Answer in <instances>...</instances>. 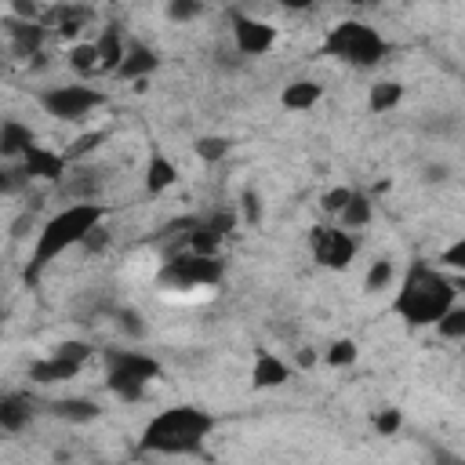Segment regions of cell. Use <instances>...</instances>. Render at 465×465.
I'll return each instance as SVG.
<instances>
[{"mask_svg": "<svg viewBox=\"0 0 465 465\" xmlns=\"http://www.w3.org/2000/svg\"><path fill=\"white\" fill-rule=\"evenodd\" d=\"M349 196H352V189H345V185H338V189H331V193H323V200H320V207H323L327 214H341V207L349 203Z\"/></svg>", "mask_w": 465, "mask_h": 465, "instance_id": "8d00e7d4", "label": "cell"}, {"mask_svg": "<svg viewBox=\"0 0 465 465\" xmlns=\"http://www.w3.org/2000/svg\"><path fill=\"white\" fill-rule=\"evenodd\" d=\"M80 247H84L87 254H102V251L109 247V229H105V225H94V229L80 240Z\"/></svg>", "mask_w": 465, "mask_h": 465, "instance_id": "74e56055", "label": "cell"}, {"mask_svg": "<svg viewBox=\"0 0 465 465\" xmlns=\"http://www.w3.org/2000/svg\"><path fill=\"white\" fill-rule=\"evenodd\" d=\"M287 378H291V367H287L280 356L262 352V356L254 360V371H251V385H254V389H280Z\"/></svg>", "mask_w": 465, "mask_h": 465, "instance_id": "ffe728a7", "label": "cell"}, {"mask_svg": "<svg viewBox=\"0 0 465 465\" xmlns=\"http://www.w3.org/2000/svg\"><path fill=\"white\" fill-rule=\"evenodd\" d=\"M309 247L312 258L327 269H345L356 258V236L345 225H316L309 229Z\"/></svg>", "mask_w": 465, "mask_h": 465, "instance_id": "ba28073f", "label": "cell"}, {"mask_svg": "<svg viewBox=\"0 0 465 465\" xmlns=\"http://www.w3.org/2000/svg\"><path fill=\"white\" fill-rule=\"evenodd\" d=\"M432 327H436V334H440L443 341H461V338H465V305L454 302Z\"/></svg>", "mask_w": 465, "mask_h": 465, "instance_id": "cb8c5ba5", "label": "cell"}, {"mask_svg": "<svg viewBox=\"0 0 465 465\" xmlns=\"http://www.w3.org/2000/svg\"><path fill=\"white\" fill-rule=\"evenodd\" d=\"M80 367L84 363H73V360H65V356H47V360H36V363H29V381H36V385H54V381H69V378H76L80 374Z\"/></svg>", "mask_w": 465, "mask_h": 465, "instance_id": "9a60e30c", "label": "cell"}, {"mask_svg": "<svg viewBox=\"0 0 465 465\" xmlns=\"http://www.w3.org/2000/svg\"><path fill=\"white\" fill-rule=\"evenodd\" d=\"M272 4H280V7H287V11H305V7H312V0H272Z\"/></svg>", "mask_w": 465, "mask_h": 465, "instance_id": "ab89813d", "label": "cell"}, {"mask_svg": "<svg viewBox=\"0 0 465 465\" xmlns=\"http://www.w3.org/2000/svg\"><path fill=\"white\" fill-rule=\"evenodd\" d=\"M94 44H98V54H102V73H116L120 62L127 58V47H124L120 29H116V25H105Z\"/></svg>", "mask_w": 465, "mask_h": 465, "instance_id": "44dd1931", "label": "cell"}, {"mask_svg": "<svg viewBox=\"0 0 465 465\" xmlns=\"http://www.w3.org/2000/svg\"><path fill=\"white\" fill-rule=\"evenodd\" d=\"M69 65H73L76 73H94V69H102L98 44H94V40H80V44H73V47H69Z\"/></svg>", "mask_w": 465, "mask_h": 465, "instance_id": "d4e9b609", "label": "cell"}, {"mask_svg": "<svg viewBox=\"0 0 465 465\" xmlns=\"http://www.w3.org/2000/svg\"><path fill=\"white\" fill-rule=\"evenodd\" d=\"M371 214H374L371 196L352 189V196H349V203L341 207V214H338V218H341V225H345V229H363V225L371 222Z\"/></svg>", "mask_w": 465, "mask_h": 465, "instance_id": "603a6c76", "label": "cell"}, {"mask_svg": "<svg viewBox=\"0 0 465 465\" xmlns=\"http://www.w3.org/2000/svg\"><path fill=\"white\" fill-rule=\"evenodd\" d=\"M389 283H392V262H389V258L371 262V269H367V276H363V291H367V294H378V291H385Z\"/></svg>", "mask_w": 465, "mask_h": 465, "instance_id": "4316f807", "label": "cell"}, {"mask_svg": "<svg viewBox=\"0 0 465 465\" xmlns=\"http://www.w3.org/2000/svg\"><path fill=\"white\" fill-rule=\"evenodd\" d=\"M232 44L240 54H265L272 44H276V29L262 18H251V15H232Z\"/></svg>", "mask_w": 465, "mask_h": 465, "instance_id": "30bf717a", "label": "cell"}, {"mask_svg": "<svg viewBox=\"0 0 465 465\" xmlns=\"http://www.w3.org/2000/svg\"><path fill=\"white\" fill-rule=\"evenodd\" d=\"M4 33H7V47L15 58H36L44 51V40H47V29L40 22H29L18 15H7Z\"/></svg>", "mask_w": 465, "mask_h": 465, "instance_id": "8fae6325", "label": "cell"}, {"mask_svg": "<svg viewBox=\"0 0 465 465\" xmlns=\"http://www.w3.org/2000/svg\"><path fill=\"white\" fill-rule=\"evenodd\" d=\"M29 145H36V134H33L22 120L7 116V120L0 124V156H7V160L25 156V149H29Z\"/></svg>", "mask_w": 465, "mask_h": 465, "instance_id": "ac0fdd59", "label": "cell"}, {"mask_svg": "<svg viewBox=\"0 0 465 465\" xmlns=\"http://www.w3.org/2000/svg\"><path fill=\"white\" fill-rule=\"evenodd\" d=\"M225 276V265L218 254H200V251H185V254H174L160 265V287L167 291H193V287H214L222 283Z\"/></svg>", "mask_w": 465, "mask_h": 465, "instance_id": "8992f818", "label": "cell"}, {"mask_svg": "<svg viewBox=\"0 0 465 465\" xmlns=\"http://www.w3.org/2000/svg\"><path fill=\"white\" fill-rule=\"evenodd\" d=\"M400 102H403V84L400 80H378L371 87V94H367L371 113H392Z\"/></svg>", "mask_w": 465, "mask_h": 465, "instance_id": "7402d4cb", "label": "cell"}, {"mask_svg": "<svg viewBox=\"0 0 465 465\" xmlns=\"http://www.w3.org/2000/svg\"><path fill=\"white\" fill-rule=\"evenodd\" d=\"M145 193L149 196H160V193H167L174 182H178V167H174V160H167L160 149H153L149 153V160H145Z\"/></svg>", "mask_w": 465, "mask_h": 465, "instance_id": "5bb4252c", "label": "cell"}, {"mask_svg": "<svg viewBox=\"0 0 465 465\" xmlns=\"http://www.w3.org/2000/svg\"><path fill=\"white\" fill-rule=\"evenodd\" d=\"M54 356H65V360H73V363H87V360H91V345L69 338V341H58V345H54Z\"/></svg>", "mask_w": 465, "mask_h": 465, "instance_id": "d6a6232c", "label": "cell"}, {"mask_svg": "<svg viewBox=\"0 0 465 465\" xmlns=\"http://www.w3.org/2000/svg\"><path fill=\"white\" fill-rule=\"evenodd\" d=\"M203 15V0H167V18L171 22H193Z\"/></svg>", "mask_w": 465, "mask_h": 465, "instance_id": "f546056e", "label": "cell"}, {"mask_svg": "<svg viewBox=\"0 0 465 465\" xmlns=\"http://www.w3.org/2000/svg\"><path fill=\"white\" fill-rule=\"evenodd\" d=\"M98 171H84L76 182H69V193L76 196V200H98V193H102V178H94Z\"/></svg>", "mask_w": 465, "mask_h": 465, "instance_id": "f1b7e54d", "label": "cell"}, {"mask_svg": "<svg viewBox=\"0 0 465 465\" xmlns=\"http://www.w3.org/2000/svg\"><path fill=\"white\" fill-rule=\"evenodd\" d=\"M153 378H160V360H153L149 352L113 349L105 356V385L124 403H138Z\"/></svg>", "mask_w": 465, "mask_h": 465, "instance_id": "5b68a950", "label": "cell"}, {"mask_svg": "<svg viewBox=\"0 0 465 465\" xmlns=\"http://www.w3.org/2000/svg\"><path fill=\"white\" fill-rule=\"evenodd\" d=\"M11 15H18V18H29V22H36L40 7H36V0H11Z\"/></svg>", "mask_w": 465, "mask_h": 465, "instance_id": "f35d334b", "label": "cell"}, {"mask_svg": "<svg viewBox=\"0 0 465 465\" xmlns=\"http://www.w3.org/2000/svg\"><path fill=\"white\" fill-rule=\"evenodd\" d=\"M349 4H356V7H367V4H374V0H349Z\"/></svg>", "mask_w": 465, "mask_h": 465, "instance_id": "b9f144b4", "label": "cell"}, {"mask_svg": "<svg viewBox=\"0 0 465 465\" xmlns=\"http://www.w3.org/2000/svg\"><path fill=\"white\" fill-rule=\"evenodd\" d=\"M229 138H222V134H203V138H196V156L203 160V163H218V160H225L229 156Z\"/></svg>", "mask_w": 465, "mask_h": 465, "instance_id": "484cf974", "label": "cell"}, {"mask_svg": "<svg viewBox=\"0 0 465 465\" xmlns=\"http://www.w3.org/2000/svg\"><path fill=\"white\" fill-rule=\"evenodd\" d=\"M400 425H403V414H400L396 407H385V411L374 414V429H378V436H396Z\"/></svg>", "mask_w": 465, "mask_h": 465, "instance_id": "836d02e7", "label": "cell"}, {"mask_svg": "<svg viewBox=\"0 0 465 465\" xmlns=\"http://www.w3.org/2000/svg\"><path fill=\"white\" fill-rule=\"evenodd\" d=\"M320 51H323L327 58L349 62V65H356V69H371V65H378V62L389 54V40H385L374 25L356 22V18H345V22H338V25L323 36Z\"/></svg>", "mask_w": 465, "mask_h": 465, "instance_id": "277c9868", "label": "cell"}, {"mask_svg": "<svg viewBox=\"0 0 465 465\" xmlns=\"http://www.w3.org/2000/svg\"><path fill=\"white\" fill-rule=\"evenodd\" d=\"M156 65H160L156 51H153V47H142V44H134V47H127V58L120 62L116 76H120V80H131V84H138V80H149V73H153Z\"/></svg>", "mask_w": 465, "mask_h": 465, "instance_id": "2e32d148", "label": "cell"}, {"mask_svg": "<svg viewBox=\"0 0 465 465\" xmlns=\"http://www.w3.org/2000/svg\"><path fill=\"white\" fill-rule=\"evenodd\" d=\"M236 225V207L232 211H218L211 218H196L193 229H189V251H200V254H218L222 240L232 232Z\"/></svg>", "mask_w": 465, "mask_h": 465, "instance_id": "9c48e42d", "label": "cell"}, {"mask_svg": "<svg viewBox=\"0 0 465 465\" xmlns=\"http://www.w3.org/2000/svg\"><path fill=\"white\" fill-rule=\"evenodd\" d=\"M105 214H109V207L98 203V200H76V203L62 207L58 214H51V218L44 222V229L36 232L33 258H29V265H25V283H36L40 272H44L58 254H65L69 247H76L94 225H102Z\"/></svg>", "mask_w": 465, "mask_h": 465, "instance_id": "7a4b0ae2", "label": "cell"}, {"mask_svg": "<svg viewBox=\"0 0 465 465\" xmlns=\"http://www.w3.org/2000/svg\"><path fill=\"white\" fill-rule=\"evenodd\" d=\"M47 411H51L54 418H62V421H73V425H87V421H94V418L102 414V407H98L94 400H87V396L54 400V403H47Z\"/></svg>", "mask_w": 465, "mask_h": 465, "instance_id": "d6986e66", "label": "cell"}, {"mask_svg": "<svg viewBox=\"0 0 465 465\" xmlns=\"http://www.w3.org/2000/svg\"><path fill=\"white\" fill-rule=\"evenodd\" d=\"M440 262H443L447 269H458V272H465V236H458L454 243H447V247L440 251Z\"/></svg>", "mask_w": 465, "mask_h": 465, "instance_id": "d590c367", "label": "cell"}, {"mask_svg": "<svg viewBox=\"0 0 465 465\" xmlns=\"http://www.w3.org/2000/svg\"><path fill=\"white\" fill-rule=\"evenodd\" d=\"M102 138H105V131H87V134H80V138L65 149V160H69V163H73V160H80V156H84V153H91Z\"/></svg>", "mask_w": 465, "mask_h": 465, "instance_id": "e575fe53", "label": "cell"}, {"mask_svg": "<svg viewBox=\"0 0 465 465\" xmlns=\"http://www.w3.org/2000/svg\"><path fill=\"white\" fill-rule=\"evenodd\" d=\"M36 102L47 116L58 120H87L98 105H105V91L87 87V84H58V87H44L36 91Z\"/></svg>", "mask_w": 465, "mask_h": 465, "instance_id": "52a82bcc", "label": "cell"}, {"mask_svg": "<svg viewBox=\"0 0 465 465\" xmlns=\"http://www.w3.org/2000/svg\"><path fill=\"white\" fill-rule=\"evenodd\" d=\"M323 98V87H320V80H291L283 91H280V105L283 109H294V113H305V109H312L316 102Z\"/></svg>", "mask_w": 465, "mask_h": 465, "instance_id": "e0dca14e", "label": "cell"}, {"mask_svg": "<svg viewBox=\"0 0 465 465\" xmlns=\"http://www.w3.org/2000/svg\"><path fill=\"white\" fill-rule=\"evenodd\" d=\"M454 298H458V287H454L440 269H432L429 262H414V265L407 269V280H403V287H400L392 309H396L407 323L425 327V323H436V320L454 305Z\"/></svg>", "mask_w": 465, "mask_h": 465, "instance_id": "3957f363", "label": "cell"}, {"mask_svg": "<svg viewBox=\"0 0 465 465\" xmlns=\"http://www.w3.org/2000/svg\"><path fill=\"white\" fill-rule=\"evenodd\" d=\"M36 418V403L25 392H4L0 396V429L4 432H22L29 429V421Z\"/></svg>", "mask_w": 465, "mask_h": 465, "instance_id": "4fadbf2b", "label": "cell"}, {"mask_svg": "<svg viewBox=\"0 0 465 465\" xmlns=\"http://www.w3.org/2000/svg\"><path fill=\"white\" fill-rule=\"evenodd\" d=\"M236 211H240V218H243L247 225H258V222H262V200H258V193H254V189H243Z\"/></svg>", "mask_w": 465, "mask_h": 465, "instance_id": "4dcf8cb0", "label": "cell"}, {"mask_svg": "<svg viewBox=\"0 0 465 465\" xmlns=\"http://www.w3.org/2000/svg\"><path fill=\"white\" fill-rule=\"evenodd\" d=\"M116 327H120L127 338H142V334H145V320H142L134 309H116Z\"/></svg>", "mask_w": 465, "mask_h": 465, "instance_id": "1f68e13d", "label": "cell"}, {"mask_svg": "<svg viewBox=\"0 0 465 465\" xmlns=\"http://www.w3.org/2000/svg\"><path fill=\"white\" fill-rule=\"evenodd\" d=\"M65 163H69L65 153L58 156V153H51L44 145H29L25 156H22V171L29 178H47V182H62L65 178Z\"/></svg>", "mask_w": 465, "mask_h": 465, "instance_id": "7c38bea8", "label": "cell"}, {"mask_svg": "<svg viewBox=\"0 0 465 465\" xmlns=\"http://www.w3.org/2000/svg\"><path fill=\"white\" fill-rule=\"evenodd\" d=\"M425 178H429V182H443V178H447V167H443V163H440V167H425Z\"/></svg>", "mask_w": 465, "mask_h": 465, "instance_id": "60d3db41", "label": "cell"}, {"mask_svg": "<svg viewBox=\"0 0 465 465\" xmlns=\"http://www.w3.org/2000/svg\"><path fill=\"white\" fill-rule=\"evenodd\" d=\"M211 429H214V418L203 407H193V403L167 407V411L153 414L149 425L142 429L138 454H167V458L171 454L174 458L193 454V458H200Z\"/></svg>", "mask_w": 465, "mask_h": 465, "instance_id": "6da1fadb", "label": "cell"}, {"mask_svg": "<svg viewBox=\"0 0 465 465\" xmlns=\"http://www.w3.org/2000/svg\"><path fill=\"white\" fill-rule=\"evenodd\" d=\"M356 356H360V345L352 338H338V341H331L323 360H327V367H352Z\"/></svg>", "mask_w": 465, "mask_h": 465, "instance_id": "83f0119b", "label": "cell"}, {"mask_svg": "<svg viewBox=\"0 0 465 465\" xmlns=\"http://www.w3.org/2000/svg\"><path fill=\"white\" fill-rule=\"evenodd\" d=\"M461 356H465V338H461Z\"/></svg>", "mask_w": 465, "mask_h": 465, "instance_id": "7bdbcfd3", "label": "cell"}]
</instances>
